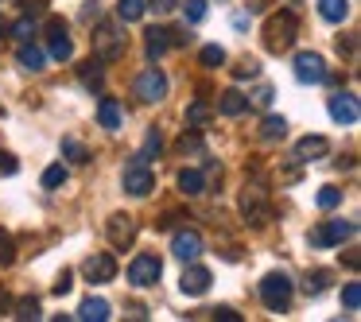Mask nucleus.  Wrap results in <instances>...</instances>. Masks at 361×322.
Segmentation results:
<instances>
[{"label": "nucleus", "instance_id": "29", "mask_svg": "<svg viewBox=\"0 0 361 322\" xmlns=\"http://www.w3.org/2000/svg\"><path fill=\"white\" fill-rule=\"evenodd\" d=\"M206 117H210V105H206V101H195V105L187 109V125H190V128L206 125Z\"/></svg>", "mask_w": 361, "mask_h": 322}, {"label": "nucleus", "instance_id": "16", "mask_svg": "<svg viewBox=\"0 0 361 322\" xmlns=\"http://www.w3.org/2000/svg\"><path fill=\"white\" fill-rule=\"evenodd\" d=\"M326 151H330V140H326V136H303V140L295 144V159H303V163L322 159Z\"/></svg>", "mask_w": 361, "mask_h": 322}, {"label": "nucleus", "instance_id": "3", "mask_svg": "<svg viewBox=\"0 0 361 322\" xmlns=\"http://www.w3.org/2000/svg\"><path fill=\"white\" fill-rule=\"evenodd\" d=\"M121 187H125L133 198L152 194V187H156V171L148 167V159L133 156V163H128V167H125V175H121Z\"/></svg>", "mask_w": 361, "mask_h": 322}, {"label": "nucleus", "instance_id": "6", "mask_svg": "<svg viewBox=\"0 0 361 322\" xmlns=\"http://www.w3.org/2000/svg\"><path fill=\"white\" fill-rule=\"evenodd\" d=\"M159 275H164V264H159L156 252H140V256L128 264V283H133V287H156Z\"/></svg>", "mask_w": 361, "mask_h": 322}, {"label": "nucleus", "instance_id": "31", "mask_svg": "<svg viewBox=\"0 0 361 322\" xmlns=\"http://www.w3.org/2000/svg\"><path fill=\"white\" fill-rule=\"evenodd\" d=\"M342 303H345V311H357V306H361V283H345V287H342Z\"/></svg>", "mask_w": 361, "mask_h": 322}, {"label": "nucleus", "instance_id": "41", "mask_svg": "<svg viewBox=\"0 0 361 322\" xmlns=\"http://www.w3.org/2000/svg\"><path fill=\"white\" fill-rule=\"evenodd\" d=\"M152 151H159V132H148V140H144V156H140V159H148Z\"/></svg>", "mask_w": 361, "mask_h": 322}, {"label": "nucleus", "instance_id": "36", "mask_svg": "<svg viewBox=\"0 0 361 322\" xmlns=\"http://www.w3.org/2000/svg\"><path fill=\"white\" fill-rule=\"evenodd\" d=\"M187 20L190 24H202L206 20V0H187Z\"/></svg>", "mask_w": 361, "mask_h": 322}, {"label": "nucleus", "instance_id": "39", "mask_svg": "<svg viewBox=\"0 0 361 322\" xmlns=\"http://www.w3.org/2000/svg\"><path fill=\"white\" fill-rule=\"evenodd\" d=\"M322 287H326V272H314V275H307V291H311V295H319Z\"/></svg>", "mask_w": 361, "mask_h": 322}, {"label": "nucleus", "instance_id": "13", "mask_svg": "<svg viewBox=\"0 0 361 322\" xmlns=\"http://www.w3.org/2000/svg\"><path fill=\"white\" fill-rule=\"evenodd\" d=\"M210 280H214L210 268H198L195 260H190V268L183 272L179 287H183V295H195V299H198V295H206V291H210Z\"/></svg>", "mask_w": 361, "mask_h": 322}, {"label": "nucleus", "instance_id": "12", "mask_svg": "<svg viewBox=\"0 0 361 322\" xmlns=\"http://www.w3.org/2000/svg\"><path fill=\"white\" fill-rule=\"evenodd\" d=\"M241 213L252 221V225H264V221H268L264 190H260V187H249V190H245V194H241Z\"/></svg>", "mask_w": 361, "mask_h": 322}, {"label": "nucleus", "instance_id": "7", "mask_svg": "<svg viewBox=\"0 0 361 322\" xmlns=\"http://www.w3.org/2000/svg\"><path fill=\"white\" fill-rule=\"evenodd\" d=\"M136 97L140 101H164L167 97V74L159 66H148V70L136 78Z\"/></svg>", "mask_w": 361, "mask_h": 322}, {"label": "nucleus", "instance_id": "34", "mask_svg": "<svg viewBox=\"0 0 361 322\" xmlns=\"http://www.w3.org/2000/svg\"><path fill=\"white\" fill-rule=\"evenodd\" d=\"M226 63V51L218 47V43H210V47H202V66H221Z\"/></svg>", "mask_w": 361, "mask_h": 322}, {"label": "nucleus", "instance_id": "14", "mask_svg": "<svg viewBox=\"0 0 361 322\" xmlns=\"http://www.w3.org/2000/svg\"><path fill=\"white\" fill-rule=\"evenodd\" d=\"M330 117H334L338 125H357V117H361L357 97L353 94H334L330 97Z\"/></svg>", "mask_w": 361, "mask_h": 322}, {"label": "nucleus", "instance_id": "30", "mask_svg": "<svg viewBox=\"0 0 361 322\" xmlns=\"http://www.w3.org/2000/svg\"><path fill=\"white\" fill-rule=\"evenodd\" d=\"M314 202H319L322 210H334V206L342 202V190H338V187H322V190H319V198H314Z\"/></svg>", "mask_w": 361, "mask_h": 322}, {"label": "nucleus", "instance_id": "23", "mask_svg": "<svg viewBox=\"0 0 361 322\" xmlns=\"http://www.w3.org/2000/svg\"><path fill=\"white\" fill-rule=\"evenodd\" d=\"M179 190H183V194H202V190H206V175L195 171V167L179 171Z\"/></svg>", "mask_w": 361, "mask_h": 322}, {"label": "nucleus", "instance_id": "26", "mask_svg": "<svg viewBox=\"0 0 361 322\" xmlns=\"http://www.w3.org/2000/svg\"><path fill=\"white\" fill-rule=\"evenodd\" d=\"M63 156H66V159H74V163H86V159H90V151H86V144H82V140L66 136V140H63Z\"/></svg>", "mask_w": 361, "mask_h": 322}, {"label": "nucleus", "instance_id": "20", "mask_svg": "<svg viewBox=\"0 0 361 322\" xmlns=\"http://www.w3.org/2000/svg\"><path fill=\"white\" fill-rule=\"evenodd\" d=\"M16 63L24 66V70L39 74L43 63H47V55H43V47H35V43H24V47H20V55H16Z\"/></svg>", "mask_w": 361, "mask_h": 322}, {"label": "nucleus", "instance_id": "28", "mask_svg": "<svg viewBox=\"0 0 361 322\" xmlns=\"http://www.w3.org/2000/svg\"><path fill=\"white\" fill-rule=\"evenodd\" d=\"M82 86H86V89H102V66H97V63L82 66Z\"/></svg>", "mask_w": 361, "mask_h": 322}, {"label": "nucleus", "instance_id": "37", "mask_svg": "<svg viewBox=\"0 0 361 322\" xmlns=\"http://www.w3.org/2000/svg\"><path fill=\"white\" fill-rule=\"evenodd\" d=\"M12 35H16L20 43H27L35 35V24H32V20H16V24H12Z\"/></svg>", "mask_w": 361, "mask_h": 322}, {"label": "nucleus", "instance_id": "9", "mask_svg": "<svg viewBox=\"0 0 361 322\" xmlns=\"http://www.w3.org/2000/svg\"><path fill=\"white\" fill-rule=\"evenodd\" d=\"M82 275H86L90 283H109L113 275H117V260H113L109 252H94V256L82 264Z\"/></svg>", "mask_w": 361, "mask_h": 322}, {"label": "nucleus", "instance_id": "17", "mask_svg": "<svg viewBox=\"0 0 361 322\" xmlns=\"http://www.w3.org/2000/svg\"><path fill=\"white\" fill-rule=\"evenodd\" d=\"M74 318H82V322H109V303H105L102 295H90L86 303L78 306Z\"/></svg>", "mask_w": 361, "mask_h": 322}, {"label": "nucleus", "instance_id": "18", "mask_svg": "<svg viewBox=\"0 0 361 322\" xmlns=\"http://www.w3.org/2000/svg\"><path fill=\"white\" fill-rule=\"evenodd\" d=\"M97 120H102V128L117 132V128L125 125V113H121V105L113 101V97H102V105H97Z\"/></svg>", "mask_w": 361, "mask_h": 322}, {"label": "nucleus", "instance_id": "38", "mask_svg": "<svg viewBox=\"0 0 361 322\" xmlns=\"http://www.w3.org/2000/svg\"><path fill=\"white\" fill-rule=\"evenodd\" d=\"M16 171H20L16 156H8V151H0V179H8V175H16Z\"/></svg>", "mask_w": 361, "mask_h": 322}, {"label": "nucleus", "instance_id": "40", "mask_svg": "<svg viewBox=\"0 0 361 322\" xmlns=\"http://www.w3.org/2000/svg\"><path fill=\"white\" fill-rule=\"evenodd\" d=\"M257 74H260V66H257V63H252V58H249V63H241V66H237V70H233V78H257Z\"/></svg>", "mask_w": 361, "mask_h": 322}, {"label": "nucleus", "instance_id": "10", "mask_svg": "<svg viewBox=\"0 0 361 322\" xmlns=\"http://www.w3.org/2000/svg\"><path fill=\"white\" fill-rule=\"evenodd\" d=\"M295 78L299 82H311V86L326 82V63H322V55H311V51L295 55Z\"/></svg>", "mask_w": 361, "mask_h": 322}, {"label": "nucleus", "instance_id": "35", "mask_svg": "<svg viewBox=\"0 0 361 322\" xmlns=\"http://www.w3.org/2000/svg\"><path fill=\"white\" fill-rule=\"evenodd\" d=\"M144 8H152V12H156V16H171V12L179 8V0H148Z\"/></svg>", "mask_w": 361, "mask_h": 322}, {"label": "nucleus", "instance_id": "24", "mask_svg": "<svg viewBox=\"0 0 361 322\" xmlns=\"http://www.w3.org/2000/svg\"><path fill=\"white\" fill-rule=\"evenodd\" d=\"M144 12H148V8H144V0H117V16L125 20V24H136Z\"/></svg>", "mask_w": 361, "mask_h": 322}, {"label": "nucleus", "instance_id": "1", "mask_svg": "<svg viewBox=\"0 0 361 322\" xmlns=\"http://www.w3.org/2000/svg\"><path fill=\"white\" fill-rule=\"evenodd\" d=\"M295 35H299V20H295V12H276L272 20L264 24V47L268 51H276V55H283V51L295 43Z\"/></svg>", "mask_w": 361, "mask_h": 322}, {"label": "nucleus", "instance_id": "43", "mask_svg": "<svg viewBox=\"0 0 361 322\" xmlns=\"http://www.w3.org/2000/svg\"><path fill=\"white\" fill-rule=\"evenodd\" d=\"M214 314H218L221 322H241V314H233V311H229V306H221V311H214Z\"/></svg>", "mask_w": 361, "mask_h": 322}, {"label": "nucleus", "instance_id": "27", "mask_svg": "<svg viewBox=\"0 0 361 322\" xmlns=\"http://www.w3.org/2000/svg\"><path fill=\"white\" fill-rule=\"evenodd\" d=\"M63 182H66V167L63 163H51L47 171H43V187H47V190H59Z\"/></svg>", "mask_w": 361, "mask_h": 322}, {"label": "nucleus", "instance_id": "19", "mask_svg": "<svg viewBox=\"0 0 361 322\" xmlns=\"http://www.w3.org/2000/svg\"><path fill=\"white\" fill-rule=\"evenodd\" d=\"M171 43H183V35L164 32V27H152V32H148V55H152V58H159L167 47H171Z\"/></svg>", "mask_w": 361, "mask_h": 322}, {"label": "nucleus", "instance_id": "32", "mask_svg": "<svg viewBox=\"0 0 361 322\" xmlns=\"http://www.w3.org/2000/svg\"><path fill=\"white\" fill-rule=\"evenodd\" d=\"M16 318H39V299H20L16 303Z\"/></svg>", "mask_w": 361, "mask_h": 322}, {"label": "nucleus", "instance_id": "42", "mask_svg": "<svg viewBox=\"0 0 361 322\" xmlns=\"http://www.w3.org/2000/svg\"><path fill=\"white\" fill-rule=\"evenodd\" d=\"M66 291H71V272H63L59 283H55V295H66Z\"/></svg>", "mask_w": 361, "mask_h": 322}, {"label": "nucleus", "instance_id": "11", "mask_svg": "<svg viewBox=\"0 0 361 322\" xmlns=\"http://www.w3.org/2000/svg\"><path fill=\"white\" fill-rule=\"evenodd\" d=\"M171 252L183 260V264H190V260L202 256V237H198L195 229H179V233L171 237Z\"/></svg>", "mask_w": 361, "mask_h": 322}, {"label": "nucleus", "instance_id": "2", "mask_svg": "<svg viewBox=\"0 0 361 322\" xmlns=\"http://www.w3.org/2000/svg\"><path fill=\"white\" fill-rule=\"evenodd\" d=\"M260 303L268 306V311H288L291 303V280L283 272H268L264 280H260Z\"/></svg>", "mask_w": 361, "mask_h": 322}, {"label": "nucleus", "instance_id": "8", "mask_svg": "<svg viewBox=\"0 0 361 322\" xmlns=\"http://www.w3.org/2000/svg\"><path fill=\"white\" fill-rule=\"evenodd\" d=\"M105 233H109L113 249H128V244L136 241V218L133 213H113V218L105 221Z\"/></svg>", "mask_w": 361, "mask_h": 322}, {"label": "nucleus", "instance_id": "5", "mask_svg": "<svg viewBox=\"0 0 361 322\" xmlns=\"http://www.w3.org/2000/svg\"><path fill=\"white\" fill-rule=\"evenodd\" d=\"M94 55L102 58V63H113V58H121L125 55V35H121V27L117 24H97V32H94Z\"/></svg>", "mask_w": 361, "mask_h": 322}, {"label": "nucleus", "instance_id": "22", "mask_svg": "<svg viewBox=\"0 0 361 322\" xmlns=\"http://www.w3.org/2000/svg\"><path fill=\"white\" fill-rule=\"evenodd\" d=\"M218 109L226 113V117H241V113L249 109V97L237 94V89H226V94H221V101H218Z\"/></svg>", "mask_w": 361, "mask_h": 322}, {"label": "nucleus", "instance_id": "15", "mask_svg": "<svg viewBox=\"0 0 361 322\" xmlns=\"http://www.w3.org/2000/svg\"><path fill=\"white\" fill-rule=\"evenodd\" d=\"M51 39H47V47H51V58H59V63H71V55H74V43H71V35H66V27L63 24H51Z\"/></svg>", "mask_w": 361, "mask_h": 322}, {"label": "nucleus", "instance_id": "33", "mask_svg": "<svg viewBox=\"0 0 361 322\" xmlns=\"http://www.w3.org/2000/svg\"><path fill=\"white\" fill-rule=\"evenodd\" d=\"M16 260V244H12V233L0 229V264H12Z\"/></svg>", "mask_w": 361, "mask_h": 322}, {"label": "nucleus", "instance_id": "21", "mask_svg": "<svg viewBox=\"0 0 361 322\" xmlns=\"http://www.w3.org/2000/svg\"><path fill=\"white\" fill-rule=\"evenodd\" d=\"M319 16L326 24H342L350 16V0H319Z\"/></svg>", "mask_w": 361, "mask_h": 322}, {"label": "nucleus", "instance_id": "25", "mask_svg": "<svg viewBox=\"0 0 361 322\" xmlns=\"http://www.w3.org/2000/svg\"><path fill=\"white\" fill-rule=\"evenodd\" d=\"M283 132H288V120L283 117H264V125H260L264 140H283Z\"/></svg>", "mask_w": 361, "mask_h": 322}, {"label": "nucleus", "instance_id": "4", "mask_svg": "<svg viewBox=\"0 0 361 322\" xmlns=\"http://www.w3.org/2000/svg\"><path fill=\"white\" fill-rule=\"evenodd\" d=\"M357 233V225L353 221H322V225H314L311 233H307V241L314 244V249H334V244H342V241H350V237Z\"/></svg>", "mask_w": 361, "mask_h": 322}]
</instances>
